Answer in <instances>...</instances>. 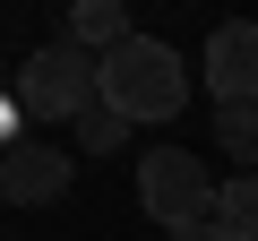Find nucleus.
Here are the masks:
<instances>
[{
  "label": "nucleus",
  "instance_id": "1",
  "mask_svg": "<svg viewBox=\"0 0 258 241\" xmlns=\"http://www.w3.org/2000/svg\"><path fill=\"white\" fill-rule=\"evenodd\" d=\"M103 103H112L120 120H172V112L189 103L181 52L155 43V35H129L120 52H103Z\"/></svg>",
  "mask_w": 258,
  "mask_h": 241
},
{
  "label": "nucleus",
  "instance_id": "2",
  "mask_svg": "<svg viewBox=\"0 0 258 241\" xmlns=\"http://www.w3.org/2000/svg\"><path fill=\"white\" fill-rule=\"evenodd\" d=\"M18 103H26L35 120H86V112L103 103V61L60 35V43H43V52L18 69Z\"/></svg>",
  "mask_w": 258,
  "mask_h": 241
},
{
  "label": "nucleus",
  "instance_id": "3",
  "mask_svg": "<svg viewBox=\"0 0 258 241\" xmlns=\"http://www.w3.org/2000/svg\"><path fill=\"white\" fill-rule=\"evenodd\" d=\"M138 207L164 224V232H189V224H215V181L189 147H155L138 164Z\"/></svg>",
  "mask_w": 258,
  "mask_h": 241
},
{
  "label": "nucleus",
  "instance_id": "4",
  "mask_svg": "<svg viewBox=\"0 0 258 241\" xmlns=\"http://www.w3.org/2000/svg\"><path fill=\"white\" fill-rule=\"evenodd\" d=\"M198 69H207V86H215V112H224V103H258V26H249V18L215 26Z\"/></svg>",
  "mask_w": 258,
  "mask_h": 241
},
{
  "label": "nucleus",
  "instance_id": "5",
  "mask_svg": "<svg viewBox=\"0 0 258 241\" xmlns=\"http://www.w3.org/2000/svg\"><path fill=\"white\" fill-rule=\"evenodd\" d=\"M60 190H69V155H60V147L18 138L9 155H0V198H9V207H52Z\"/></svg>",
  "mask_w": 258,
  "mask_h": 241
},
{
  "label": "nucleus",
  "instance_id": "6",
  "mask_svg": "<svg viewBox=\"0 0 258 241\" xmlns=\"http://www.w3.org/2000/svg\"><path fill=\"white\" fill-rule=\"evenodd\" d=\"M129 35H138V26H129L120 0H78V9H69V43H86L95 61H103V52H120Z\"/></svg>",
  "mask_w": 258,
  "mask_h": 241
},
{
  "label": "nucleus",
  "instance_id": "7",
  "mask_svg": "<svg viewBox=\"0 0 258 241\" xmlns=\"http://www.w3.org/2000/svg\"><path fill=\"white\" fill-rule=\"evenodd\" d=\"M215 232L224 241H258V172H241V181L215 190Z\"/></svg>",
  "mask_w": 258,
  "mask_h": 241
},
{
  "label": "nucleus",
  "instance_id": "8",
  "mask_svg": "<svg viewBox=\"0 0 258 241\" xmlns=\"http://www.w3.org/2000/svg\"><path fill=\"white\" fill-rule=\"evenodd\" d=\"M215 138H224V155L241 172H258V103H224L215 112Z\"/></svg>",
  "mask_w": 258,
  "mask_h": 241
},
{
  "label": "nucleus",
  "instance_id": "9",
  "mask_svg": "<svg viewBox=\"0 0 258 241\" xmlns=\"http://www.w3.org/2000/svg\"><path fill=\"white\" fill-rule=\"evenodd\" d=\"M78 130H86V155H120V138H129V120H120L112 103H95V112L78 120Z\"/></svg>",
  "mask_w": 258,
  "mask_h": 241
},
{
  "label": "nucleus",
  "instance_id": "10",
  "mask_svg": "<svg viewBox=\"0 0 258 241\" xmlns=\"http://www.w3.org/2000/svg\"><path fill=\"white\" fill-rule=\"evenodd\" d=\"M164 241H224L215 224H189V232H164Z\"/></svg>",
  "mask_w": 258,
  "mask_h": 241
}]
</instances>
